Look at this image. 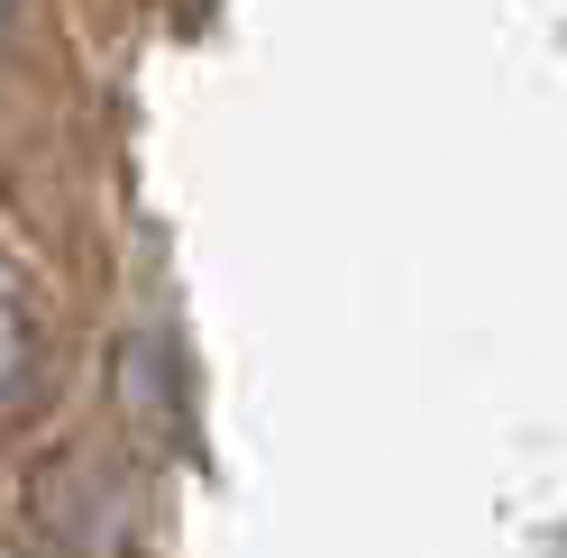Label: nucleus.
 <instances>
[{
    "label": "nucleus",
    "mask_w": 567,
    "mask_h": 558,
    "mask_svg": "<svg viewBox=\"0 0 567 558\" xmlns=\"http://www.w3.org/2000/svg\"><path fill=\"white\" fill-rule=\"evenodd\" d=\"M38 394V330H28V311L0 293V412H19Z\"/></svg>",
    "instance_id": "1"
},
{
    "label": "nucleus",
    "mask_w": 567,
    "mask_h": 558,
    "mask_svg": "<svg viewBox=\"0 0 567 558\" xmlns=\"http://www.w3.org/2000/svg\"><path fill=\"white\" fill-rule=\"evenodd\" d=\"M0 19H10V0H0Z\"/></svg>",
    "instance_id": "2"
}]
</instances>
